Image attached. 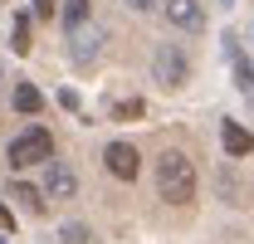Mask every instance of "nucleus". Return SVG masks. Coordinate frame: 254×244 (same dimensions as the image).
<instances>
[{
	"instance_id": "ddd939ff",
	"label": "nucleus",
	"mask_w": 254,
	"mask_h": 244,
	"mask_svg": "<svg viewBox=\"0 0 254 244\" xmlns=\"http://www.w3.org/2000/svg\"><path fill=\"white\" fill-rule=\"evenodd\" d=\"M15 200H20V205H25L30 215H39V210H44V200H39V190H34V185H15Z\"/></svg>"
},
{
	"instance_id": "f3484780",
	"label": "nucleus",
	"mask_w": 254,
	"mask_h": 244,
	"mask_svg": "<svg viewBox=\"0 0 254 244\" xmlns=\"http://www.w3.org/2000/svg\"><path fill=\"white\" fill-rule=\"evenodd\" d=\"M132 10H161V0H127Z\"/></svg>"
},
{
	"instance_id": "9b49d317",
	"label": "nucleus",
	"mask_w": 254,
	"mask_h": 244,
	"mask_svg": "<svg viewBox=\"0 0 254 244\" xmlns=\"http://www.w3.org/2000/svg\"><path fill=\"white\" fill-rule=\"evenodd\" d=\"M59 10H64V25H68V30H78V25H88V0H64Z\"/></svg>"
},
{
	"instance_id": "f8f14e48",
	"label": "nucleus",
	"mask_w": 254,
	"mask_h": 244,
	"mask_svg": "<svg viewBox=\"0 0 254 244\" xmlns=\"http://www.w3.org/2000/svg\"><path fill=\"white\" fill-rule=\"evenodd\" d=\"M142 113H147L142 98H123V103H113V118H118V122H132V118H142Z\"/></svg>"
},
{
	"instance_id": "4468645a",
	"label": "nucleus",
	"mask_w": 254,
	"mask_h": 244,
	"mask_svg": "<svg viewBox=\"0 0 254 244\" xmlns=\"http://www.w3.org/2000/svg\"><path fill=\"white\" fill-rule=\"evenodd\" d=\"M59 235H64V244H88V230H83L78 220H68V225H59Z\"/></svg>"
},
{
	"instance_id": "dca6fc26",
	"label": "nucleus",
	"mask_w": 254,
	"mask_h": 244,
	"mask_svg": "<svg viewBox=\"0 0 254 244\" xmlns=\"http://www.w3.org/2000/svg\"><path fill=\"white\" fill-rule=\"evenodd\" d=\"M10 230H15V215H10L5 205H0V235H10Z\"/></svg>"
},
{
	"instance_id": "7ed1b4c3",
	"label": "nucleus",
	"mask_w": 254,
	"mask_h": 244,
	"mask_svg": "<svg viewBox=\"0 0 254 244\" xmlns=\"http://www.w3.org/2000/svg\"><path fill=\"white\" fill-rule=\"evenodd\" d=\"M152 78H157L161 88H181V83H190V59L176 44H161L157 54H152Z\"/></svg>"
},
{
	"instance_id": "a211bd4d",
	"label": "nucleus",
	"mask_w": 254,
	"mask_h": 244,
	"mask_svg": "<svg viewBox=\"0 0 254 244\" xmlns=\"http://www.w3.org/2000/svg\"><path fill=\"white\" fill-rule=\"evenodd\" d=\"M250 98H254V83H250Z\"/></svg>"
},
{
	"instance_id": "39448f33",
	"label": "nucleus",
	"mask_w": 254,
	"mask_h": 244,
	"mask_svg": "<svg viewBox=\"0 0 254 244\" xmlns=\"http://www.w3.org/2000/svg\"><path fill=\"white\" fill-rule=\"evenodd\" d=\"M68 44H73V49H68V54H73V63H78V68H88V63L98 59V54H103V30H88V25H78V30H68Z\"/></svg>"
},
{
	"instance_id": "f257e3e1",
	"label": "nucleus",
	"mask_w": 254,
	"mask_h": 244,
	"mask_svg": "<svg viewBox=\"0 0 254 244\" xmlns=\"http://www.w3.org/2000/svg\"><path fill=\"white\" fill-rule=\"evenodd\" d=\"M157 190H161V200H171V205H190V200H195V166H190L181 152H161Z\"/></svg>"
},
{
	"instance_id": "6e6552de",
	"label": "nucleus",
	"mask_w": 254,
	"mask_h": 244,
	"mask_svg": "<svg viewBox=\"0 0 254 244\" xmlns=\"http://www.w3.org/2000/svg\"><path fill=\"white\" fill-rule=\"evenodd\" d=\"M220 147H225V156H250L254 152V132H245L240 122H220Z\"/></svg>"
},
{
	"instance_id": "f03ea898",
	"label": "nucleus",
	"mask_w": 254,
	"mask_h": 244,
	"mask_svg": "<svg viewBox=\"0 0 254 244\" xmlns=\"http://www.w3.org/2000/svg\"><path fill=\"white\" fill-rule=\"evenodd\" d=\"M54 156V137L44 132V127H30V132H20L15 142H10V166L20 171V166H39V161H49Z\"/></svg>"
},
{
	"instance_id": "9d476101",
	"label": "nucleus",
	"mask_w": 254,
	"mask_h": 244,
	"mask_svg": "<svg viewBox=\"0 0 254 244\" xmlns=\"http://www.w3.org/2000/svg\"><path fill=\"white\" fill-rule=\"evenodd\" d=\"M10 49L15 54H30V15H15V25H10Z\"/></svg>"
},
{
	"instance_id": "423d86ee",
	"label": "nucleus",
	"mask_w": 254,
	"mask_h": 244,
	"mask_svg": "<svg viewBox=\"0 0 254 244\" xmlns=\"http://www.w3.org/2000/svg\"><path fill=\"white\" fill-rule=\"evenodd\" d=\"M161 15L176 25V30H200L205 25V10H200V0H161Z\"/></svg>"
},
{
	"instance_id": "20e7f679",
	"label": "nucleus",
	"mask_w": 254,
	"mask_h": 244,
	"mask_svg": "<svg viewBox=\"0 0 254 244\" xmlns=\"http://www.w3.org/2000/svg\"><path fill=\"white\" fill-rule=\"evenodd\" d=\"M103 161H108V171H113L118 181H137V171H142V156H137L132 142H108Z\"/></svg>"
},
{
	"instance_id": "0eeeda50",
	"label": "nucleus",
	"mask_w": 254,
	"mask_h": 244,
	"mask_svg": "<svg viewBox=\"0 0 254 244\" xmlns=\"http://www.w3.org/2000/svg\"><path fill=\"white\" fill-rule=\"evenodd\" d=\"M73 190H78L73 171H68L64 161H54V156H49V171H44V195H54V200H68Z\"/></svg>"
},
{
	"instance_id": "1a4fd4ad",
	"label": "nucleus",
	"mask_w": 254,
	"mask_h": 244,
	"mask_svg": "<svg viewBox=\"0 0 254 244\" xmlns=\"http://www.w3.org/2000/svg\"><path fill=\"white\" fill-rule=\"evenodd\" d=\"M15 108H20V113H39V108H44V93L34 88V83H15Z\"/></svg>"
},
{
	"instance_id": "2eb2a0df",
	"label": "nucleus",
	"mask_w": 254,
	"mask_h": 244,
	"mask_svg": "<svg viewBox=\"0 0 254 244\" xmlns=\"http://www.w3.org/2000/svg\"><path fill=\"white\" fill-rule=\"evenodd\" d=\"M54 10H59L54 0H34V15H44V20H54Z\"/></svg>"
}]
</instances>
